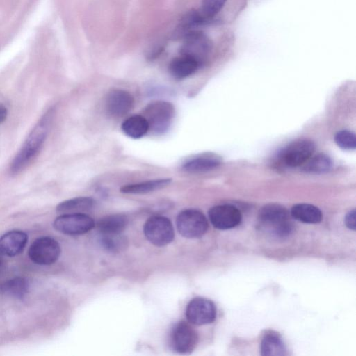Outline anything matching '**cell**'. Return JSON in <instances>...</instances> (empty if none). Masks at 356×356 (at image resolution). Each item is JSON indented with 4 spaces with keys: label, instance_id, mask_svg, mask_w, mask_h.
<instances>
[{
    "label": "cell",
    "instance_id": "obj_1",
    "mask_svg": "<svg viewBox=\"0 0 356 356\" xmlns=\"http://www.w3.org/2000/svg\"><path fill=\"white\" fill-rule=\"evenodd\" d=\"M51 115V111L45 113L29 134L10 164V172L13 174L21 172L38 154L47 136Z\"/></svg>",
    "mask_w": 356,
    "mask_h": 356
},
{
    "label": "cell",
    "instance_id": "obj_2",
    "mask_svg": "<svg viewBox=\"0 0 356 356\" xmlns=\"http://www.w3.org/2000/svg\"><path fill=\"white\" fill-rule=\"evenodd\" d=\"M258 222L263 232L277 238L289 236L293 229L287 209L277 204H268L261 208Z\"/></svg>",
    "mask_w": 356,
    "mask_h": 356
},
{
    "label": "cell",
    "instance_id": "obj_3",
    "mask_svg": "<svg viewBox=\"0 0 356 356\" xmlns=\"http://www.w3.org/2000/svg\"><path fill=\"white\" fill-rule=\"evenodd\" d=\"M175 111L174 106L165 101L156 100L148 104L143 110L149 128L154 133L162 134L171 126Z\"/></svg>",
    "mask_w": 356,
    "mask_h": 356
},
{
    "label": "cell",
    "instance_id": "obj_4",
    "mask_svg": "<svg viewBox=\"0 0 356 356\" xmlns=\"http://www.w3.org/2000/svg\"><path fill=\"white\" fill-rule=\"evenodd\" d=\"M212 47L210 38L202 31L196 30L183 37L179 51L180 55L194 59L202 66L210 56Z\"/></svg>",
    "mask_w": 356,
    "mask_h": 356
},
{
    "label": "cell",
    "instance_id": "obj_5",
    "mask_svg": "<svg viewBox=\"0 0 356 356\" xmlns=\"http://www.w3.org/2000/svg\"><path fill=\"white\" fill-rule=\"evenodd\" d=\"M178 232L184 237L195 238L202 236L208 229L205 216L200 211L188 209L181 211L176 219Z\"/></svg>",
    "mask_w": 356,
    "mask_h": 356
},
{
    "label": "cell",
    "instance_id": "obj_6",
    "mask_svg": "<svg viewBox=\"0 0 356 356\" xmlns=\"http://www.w3.org/2000/svg\"><path fill=\"white\" fill-rule=\"evenodd\" d=\"M60 252V246L56 240L51 237L42 236L31 243L28 255L33 263L48 266L58 260Z\"/></svg>",
    "mask_w": 356,
    "mask_h": 356
},
{
    "label": "cell",
    "instance_id": "obj_7",
    "mask_svg": "<svg viewBox=\"0 0 356 356\" xmlns=\"http://www.w3.org/2000/svg\"><path fill=\"white\" fill-rule=\"evenodd\" d=\"M197 341L196 331L184 321L177 322L171 328L169 343L172 350L176 353H190L196 347Z\"/></svg>",
    "mask_w": 356,
    "mask_h": 356
},
{
    "label": "cell",
    "instance_id": "obj_8",
    "mask_svg": "<svg viewBox=\"0 0 356 356\" xmlns=\"http://www.w3.org/2000/svg\"><path fill=\"white\" fill-rule=\"evenodd\" d=\"M143 230L147 239L156 246L166 245L174 238L173 225L164 216H152L145 222Z\"/></svg>",
    "mask_w": 356,
    "mask_h": 356
},
{
    "label": "cell",
    "instance_id": "obj_9",
    "mask_svg": "<svg viewBox=\"0 0 356 356\" xmlns=\"http://www.w3.org/2000/svg\"><path fill=\"white\" fill-rule=\"evenodd\" d=\"M95 226L93 219L84 213H64L56 218L54 227L67 235H80L92 229Z\"/></svg>",
    "mask_w": 356,
    "mask_h": 356
},
{
    "label": "cell",
    "instance_id": "obj_10",
    "mask_svg": "<svg viewBox=\"0 0 356 356\" xmlns=\"http://www.w3.org/2000/svg\"><path fill=\"white\" fill-rule=\"evenodd\" d=\"M188 321L196 325L211 323L216 317V308L209 299L197 297L192 299L186 309Z\"/></svg>",
    "mask_w": 356,
    "mask_h": 356
},
{
    "label": "cell",
    "instance_id": "obj_11",
    "mask_svg": "<svg viewBox=\"0 0 356 356\" xmlns=\"http://www.w3.org/2000/svg\"><path fill=\"white\" fill-rule=\"evenodd\" d=\"M314 143L309 139H298L289 144L282 153L286 165L301 166L314 154Z\"/></svg>",
    "mask_w": 356,
    "mask_h": 356
},
{
    "label": "cell",
    "instance_id": "obj_12",
    "mask_svg": "<svg viewBox=\"0 0 356 356\" xmlns=\"http://www.w3.org/2000/svg\"><path fill=\"white\" fill-rule=\"evenodd\" d=\"M209 218L216 228L225 230L238 225L242 216L240 211L234 206L220 204L209 209Z\"/></svg>",
    "mask_w": 356,
    "mask_h": 356
},
{
    "label": "cell",
    "instance_id": "obj_13",
    "mask_svg": "<svg viewBox=\"0 0 356 356\" xmlns=\"http://www.w3.org/2000/svg\"><path fill=\"white\" fill-rule=\"evenodd\" d=\"M133 96L127 91L114 89L110 91L106 98L107 112L115 117H122L129 112L134 106Z\"/></svg>",
    "mask_w": 356,
    "mask_h": 356
},
{
    "label": "cell",
    "instance_id": "obj_14",
    "mask_svg": "<svg viewBox=\"0 0 356 356\" xmlns=\"http://www.w3.org/2000/svg\"><path fill=\"white\" fill-rule=\"evenodd\" d=\"M222 163V158L213 152L197 154L186 159L182 163L184 170L192 172H203L213 170Z\"/></svg>",
    "mask_w": 356,
    "mask_h": 356
},
{
    "label": "cell",
    "instance_id": "obj_15",
    "mask_svg": "<svg viewBox=\"0 0 356 356\" xmlns=\"http://www.w3.org/2000/svg\"><path fill=\"white\" fill-rule=\"evenodd\" d=\"M27 234L19 230H13L4 234L0 238V252L8 257L20 254L26 247Z\"/></svg>",
    "mask_w": 356,
    "mask_h": 356
},
{
    "label": "cell",
    "instance_id": "obj_16",
    "mask_svg": "<svg viewBox=\"0 0 356 356\" xmlns=\"http://www.w3.org/2000/svg\"><path fill=\"white\" fill-rule=\"evenodd\" d=\"M211 23L205 18L198 9H192L181 17L174 35V38H183L184 35L193 31L199 30L198 28Z\"/></svg>",
    "mask_w": 356,
    "mask_h": 356
},
{
    "label": "cell",
    "instance_id": "obj_17",
    "mask_svg": "<svg viewBox=\"0 0 356 356\" xmlns=\"http://www.w3.org/2000/svg\"><path fill=\"white\" fill-rule=\"evenodd\" d=\"M200 67L199 63L194 59L179 54L170 61L168 70L175 79H182L193 74Z\"/></svg>",
    "mask_w": 356,
    "mask_h": 356
},
{
    "label": "cell",
    "instance_id": "obj_18",
    "mask_svg": "<svg viewBox=\"0 0 356 356\" xmlns=\"http://www.w3.org/2000/svg\"><path fill=\"white\" fill-rule=\"evenodd\" d=\"M121 129L128 137L138 139L143 137L149 128L147 120L143 115H134L122 123Z\"/></svg>",
    "mask_w": 356,
    "mask_h": 356
},
{
    "label": "cell",
    "instance_id": "obj_19",
    "mask_svg": "<svg viewBox=\"0 0 356 356\" xmlns=\"http://www.w3.org/2000/svg\"><path fill=\"white\" fill-rule=\"evenodd\" d=\"M291 216L298 221L309 224L318 223L323 217L321 211L318 207L307 203L293 205Z\"/></svg>",
    "mask_w": 356,
    "mask_h": 356
},
{
    "label": "cell",
    "instance_id": "obj_20",
    "mask_svg": "<svg viewBox=\"0 0 356 356\" xmlns=\"http://www.w3.org/2000/svg\"><path fill=\"white\" fill-rule=\"evenodd\" d=\"M261 355L279 356L286 355V346L279 334L274 332H267L261 341Z\"/></svg>",
    "mask_w": 356,
    "mask_h": 356
},
{
    "label": "cell",
    "instance_id": "obj_21",
    "mask_svg": "<svg viewBox=\"0 0 356 356\" xmlns=\"http://www.w3.org/2000/svg\"><path fill=\"white\" fill-rule=\"evenodd\" d=\"M128 223L127 218L122 214H112L101 218L97 229L101 234H122Z\"/></svg>",
    "mask_w": 356,
    "mask_h": 356
},
{
    "label": "cell",
    "instance_id": "obj_22",
    "mask_svg": "<svg viewBox=\"0 0 356 356\" xmlns=\"http://www.w3.org/2000/svg\"><path fill=\"white\" fill-rule=\"evenodd\" d=\"M95 204V200L89 197H74L59 203L56 211L62 214L84 213L92 209Z\"/></svg>",
    "mask_w": 356,
    "mask_h": 356
},
{
    "label": "cell",
    "instance_id": "obj_23",
    "mask_svg": "<svg viewBox=\"0 0 356 356\" xmlns=\"http://www.w3.org/2000/svg\"><path fill=\"white\" fill-rule=\"evenodd\" d=\"M170 178L156 179L123 186L120 191L124 193L143 194L163 188L170 184Z\"/></svg>",
    "mask_w": 356,
    "mask_h": 356
},
{
    "label": "cell",
    "instance_id": "obj_24",
    "mask_svg": "<svg viewBox=\"0 0 356 356\" xmlns=\"http://www.w3.org/2000/svg\"><path fill=\"white\" fill-rule=\"evenodd\" d=\"M332 166L331 159L325 154L312 155L305 164L302 170L309 173L323 174L328 172Z\"/></svg>",
    "mask_w": 356,
    "mask_h": 356
},
{
    "label": "cell",
    "instance_id": "obj_25",
    "mask_svg": "<svg viewBox=\"0 0 356 356\" xmlns=\"http://www.w3.org/2000/svg\"><path fill=\"white\" fill-rule=\"evenodd\" d=\"M29 284L28 281L21 277L12 278L1 286V291L10 296L22 299L28 293Z\"/></svg>",
    "mask_w": 356,
    "mask_h": 356
},
{
    "label": "cell",
    "instance_id": "obj_26",
    "mask_svg": "<svg viewBox=\"0 0 356 356\" xmlns=\"http://www.w3.org/2000/svg\"><path fill=\"white\" fill-rule=\"evenodd\" d=\"M100 243L106 250L111 252H118L125 249L127 240L121 234H101Z\"/></svg>",
    "mask_w": 356,
    "mask_h": 356
},
{
    "label": "cell",
    "instance_id": "obj_27",
    "mask_svg": "<svg viewBox=\"0 0 356 356\" xmlns=\"http://www.w3.org/2000/svg\"><path fill=\"white\" fill-rule=\"evenodd\" d=\"M227 0H202L198 8L200 13L211 22L222 9Z\"/></svg>",
    "mask_w": 356,
    "mask_h": 356
},
{
    "label": "cell",
    "instance_id": "obj_28",
    "mask_svg": "<svg viewBox=\"0 0 356 356\" xmlns=\"http://www.w3.org/2000/svg\"><path fill=\"white\" fill-rule=\"evenodd\" d=\"M336 144L341 149L351 150L356 147V137L354 133L348 130L338 131L335 136Z\"/></svg>",
    "mask_w": 356,
    "mask_h": 356
},
{
    "label": "cell",
    "instance_id": "obj_29",
    "mask_svg": "<svg viewBox=\"0 0 356 356\" xmlns=\"http://www.w3.org/2000/svg\"><path fill=\"white\" fill-rule=\"evenodd\" d=\"M344 220L348 229L355 230V209L350 211L346 214Z\"/></svg>",
    "mask_w": 356,
    "mask_h": 356
},
{
    "label": "cell",
    "instance_id": "obj_30",
    "mask_svg": "<svg viewBox=\"0 0 356 356\" xmlns=\"http://www.w3.org/2000/svg\"><path fill=\"white\" fill-rule=\"evenodd\" d=\"M163 50V47L161 44L156 45L149 50L148 53L147 54V56L149 59H154L161 54Z\"/></svg>",
    "mask_w": 356,
    "mask_h": 356
},
{
    "label": "cell",
    "instance_id": "obj_31",
    "mask_svg": "<svg viewBox=\"0 0 356 356\" xmlns=\"http://www.w3.org/2000/svg\"><path fill=\"white\" fill-rule=\"evenodd\" d=\"M7 115L8 111L6 107L0 103V124L3 123L6 120Z\"/></svg>",
    "mask_w": 356,
    "mask_h": 356
},
{
    "label": "cell",
    "instance_id": "obj_32",
    "mask_svg": "<svg viewBox=\"0 0 356 356\" xmlns=\"http://www.w3.org/2000/svg\"><path fill=\"white\" fill-rule=\"evenodd\" d=\"M2 255L3 254L0 252V265H1V262H2Z\"/></svg>",
    "mask_w": 356,
    "mask_h": 356
}]
</instances>
